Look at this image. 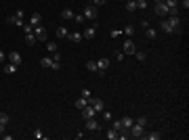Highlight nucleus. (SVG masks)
Wrapping results in <instances>:
<instances>
[{
    "label": "nucleus",
    "mask_w": 189,
    "mask_h": 140,
    "mask_svg": "<svg viewBox=\"0 0 189 140\" xmlns=\"http://www.w3.org/2000/svg\"><path fill=\"white\" fill-rule=\"evenodd\" d=\"M134 2H137V0H134Z\"/></svg>",
    "instance_id": "obj_47"
},
{
    "label": "nucleus",
    "mask_w": 189,
    "mask_h": 140,
    "mask_svg": "<svg viewBox=\"0 0 189 140\" xmlns=\"http://www.w3.org/2000/svg\"><path fill=\"white\" fill-rule=\"evenodd\" d=\"M95 115H97V111H95L91 105H86V107L82 109V117H84V119H91V117H95Z\"/></svg>",
    "instance_id": "obj_14"
},
{
    "label": "nucleus",
    "mask_w": 189,
    "mask_h": 140,
    "mask_svg": "<svg viewBox=\"0 0 189 140\" xmlns=\"http://www.w3.org/2000/svg\"><path fill=\"white\" fill-rule=\"evenodd\" d=\"M7 23H8V25H17V27H23V19H21V17H17V15H11V17L7 19Z\"/></svg>",
    "instance_id": "obj_13"
},
{
    "label": "nucleus",
    "mask_w": 189,
    "mask_h": 140,
    "mask_svg": "<svg viewBox=\"0 0 189 140\" xmlns=\"http://www.w3.org/2000/svg\"><path fill=\"white\" fill-rule=\"evenodd\" d=\"M166 21H168V25H170V29H172V34H181V31H183V29H181V17H179V15L168 17Z\"/></svg>",
    "instance_id": "obj_1"
},
{
    "label": "nucleus",
    "mask_w": 189,
    "mask_h": 140,
    "mask_svg": "<svg viewBox=\"0 0 189 140\" xmlns=\"http://www.w3.org/2000/svg\"><path fill=\"white\" fill-rule=\"evenodd\" d=\"M181 4H183L185 8H189V0H181Z\"/></svg>",
    "instance_id": "obj_44"
},
{
    "label": "nucleus",
    "mask_w": 189,
    "mask_h": 140,
    "mask_svg": "<svg viewBox=\"0 0 189 140\" xmlns=\"http://www.w3.org/2000/svg\"><path fill=\"white\" fill-rule=\"evenodd\" d=\"M23 31H25V34H34V27H32L29 23H23Z\"/></svg>",
    "instance_id": "obj_37"
},
{
    "label": "nucleus",
    "mask_w": 189,
    "mask_h": 140,
    "mask_svg": "<svg viewBox=\"0 0 189 140\" xmlns=\"http://www.w3.org/2000/svg\"><path fill=\"white\" fill-rule=\"evenodd\" d=\"M74 105H76V109H78V111H82L84 107L88 105V98H84V96H80V98H78V100H76V103H74Z\"/></svg>",
    "instance_id": "obj_18"
},
{
    "label": "nucleus",
    "mask_w": 189,
    "mask_h": 140,
    "mask_svg": "<svg viewBox=\"0 0 189 140\" xmlns=\"http://www.w3.org/2000/svg\"><path fill=\"white\" fill-rule=\"evenodd\" d=\"M34 136H36V138H44V134H42V130H36V132H34Z\"/></svg>",
    "instance_id": "obj_42"
},
{
    "label": "nucleus",
    "mask_w": 189,
    "mask_h": 140,
    "mask_svg": "<svg viewBox=\"0 0 189 140\" xmlns=\"http://www.w3.org/2000/svg\"><path fill=\"white\" fill-rule=\"evenodd\" d=\"M147 7H149V4H147V0H137V8H139V11H145Z\"/></svg>",
    "instance_id": "obj_34"
},
{
    "label": "nucleus",
    "mask_w": 189,
    "mask_h": 140,
    "mask_svg": "<svg viewBox=\"0 0 189 140\" xmlns=\"http://www.w3.org/2000/svg\"><path fill=\"white\" fill-rule=\"evenodd\" d=\"M7 59H8V63H15L17 67H19V65H21V61H23V59H21V55L17 52V50H11V52L7 55Z\"/></svg>",
    "instance_id": "obj_9"
},
{
    "label": "nucleus",
    "mask_w": 189,
    "mask_h": 140,
    "mask_svg": "<svg viewBox=\"0 0 189 140\" xmlns=\"http://www.w3.org/2000/svg\"><path fill=\"white\" fill-rule=\"evenodd\" d=\"M46 50L53 55V52H57V50H59V46H57V42H49V44H46Z\"/></svg>",
    "instance_id": "obj_30"
},
{
    "label": "nucleus",
    "mask_w": 189,
    "mask_h": 140,
    "mask_svg": "<svg viewBox=\"0 0 189 140\" xmlns=\"http://www.w3.org/2000/svg\"><path fill=\"white\" fill-rule=\"evenodd\" d=\"M122 34H124L126 38H133V34H134V27H133V25H126V27L122 29Z\"/></svg>",
    "instance_id": "obj_26"
},
{
    "label": "nucleus",
    "mask_w": 189,
    "mask_h": 140,
    "mask_svg": "<svg viewBox=\"0 0 189 140\" xmlns=\"http://www.w3.org/2000/svg\"><path fill=\"white\" fill-rule=\"evenodd\" d=\"M134 123H139V126L145 128V126H147V117H145V115H141V117H134Z\"/></svg>",
    "instance_id": "obj_31"
},
{
    "label": "nucleus",
    "mask_w": 189,
    "mask_h": 140,
    "mask_svg": "<svg viewBox=\"0 0 189 140\" xmlns=\"http://www.w3.org/2000/svg\"><path fill=\"white\" fill-rule=\"evenodd\" d=\"M74 21L76 23H84V15H74Z\"/></svg>",
    "instance_id": "obj_38"
},
{
    "label": "nucleus",
    "mask_w": 189,
    "mask_h": 140,
    "mask_svg": "<svg viewBox=\"0 0 189 140\" xmlns=\"http://www.w3.org/2000/svg\"><path fill=\"white\" fill-rule=\"evenodd\" d=\"M128 134H130V138H143L145 128L139 126V123H133V126H130V130H128Z\"/></svg>",
    "instance_id": "obj_5"
},
{
    "label": "nucleus",
    "mask_w": 189,
    "mask_h": 140,
    "mask_svg": "<svg viewBox=\"0 0 189 140\" xmlns=\"http://www.w3.org/2000/svg\"><path fill=\"white\" fill-rule=\"evenodd\" d=\"M133 56H137V61H141V63H143V61H147V55H145V52H141V50H137Z\"/></svg>",
    "instance_id": "obj_32"
},
{
    "label": "nucleus",
    "mask_w": 189,
    "mask_h": 140,
    "mask_svg": "<svg viewBox=\"0 0 189 140\" xmlns=\"http://www.w3.org/2000/svg\"><path fill=\"white\" fill-rule=\"evenodd\" d=\"M88 105H91L97 113H101V111L105 109V105H103V100H101V98H92V96H91V98H88Z\"/></svg>",
    "instance_id": "obj_7"
},
{
    "label": "nucleus",
    "mask_w": 189,
    "mask_h": 140,
    "mask_svg": "<svg viewBox=\"0 0 189 140\" xmlns=\"http://www.w3.org/2000/svg\"><path fill=\"white\" fill-rule=\"evenodd\" d=\"M4 59H7V55H4V52L0 50V63H4Z\"/></svg>",
    "instance_id": "obj_43"
},
{
    "label": "nucleus",
    "mask_w": 189,
    "mask_h": 140,
    "mask_svg": "<svg viewBox=\"0 0 189 140\" xmlns=\"http://www.w3.org/2000/svg\"><path fill=\"white\" fill-rule=\"evenodd\" d=\"M154 13L158 15V17H166V15H168L166 4H164V2H155V4H154Z\"/></svg>",
    "instance_id": "obj_8"
},
{
    "label": "nucleus",
    "mask_w": 189,
    "mask_h": 140,
    "mask_svg": "<svg viewBox=\"0 0 189 140\" xmlns=\"http://www.w3.org/2000/svg\"><path fill=\"white\" fill-rule=\"evenodd\" d=\"M103 4H105V0H92V7H103Z\"/></svg>",
    "instance_id": "obj_40"
},
{
    "label": "nucleus",
    "mask_w": 189,
    "mask_h": 140,
    "mask_svg": "<svg viewBox=\"0 0 189 140\" xmlns=\"http://www.w3.org/2000/svg\"><path fill=\"white\" fill-rule=\"evenodd\" d=\"M155 36H158V34H155L154 27H147V29H145V38H147V40H154Z\"/></svg>",
    "instance_id": "obj_28"
},
{
    "label": "nucleus",
    "mask_w": 189,
    "mask_h": 140,
    "mask_svg": "<svg viewBox=\"0 0 189 140\" xmlns=\"http://www.w3.org/2000/svg\"><path fill=\"white\" fill-rule=\"evenodd\" d=\"M84 19H91V21H97V17H99V8L97 7H92V4H91V7H86V8H84Z\"/></svg>",
    "instance_id": "obj_3"
},
{
    "label": "nucleus",
    "mask_w": 189,
    "mask_h": 140,
    "mask_svg": "<svg viewBox=\"0 0 189 140\" xmlns=\"http://www.w3.org/2000/svg\"><path fill=\"white\" fill-rule=\"evenodd\" d=\"M67 40H70V42H74V44H80L84 40V36H82V31H70Z\"/></svg>",
    "instance_id": "obj_10"
},
{
    "label": "nucleus",
    "mask_w": 189,
    "mask_h": 140,
    "mask_svg": "<svg viewBox=\"0 0 189 140\" xmlns=\"http://www.w3.org/2000/svg\"><path fill=\"white\" fill-rule=\"evenodd\" d=\"M36 42H38V40H36L34 34H25V44H28V46H34Z\"/></svg>",
    "instance_id": "obj_24"
},
{
    "label": "nucleus",
    "mask_w": 189,
    "mask_h": 140,
    "mask_svg": "<svg viewBox=\"0 0 189 140\" xmlns=\"http://www.w3.org/2000/svg\"><path fill=\"white\" fill-rule=\"evenodd\" d=\"M103 119H105V121H112V119H113L112 111H105V109H103Z\"/></svg>",
    "instance_id": "obj_36"
},
{
    "label": "nucleus",
    "mask_w": 189,
    "mask_h": 140,
    "mask_svg": "<svg viewBox=\"0 0 189 140\" xmlns=\"http://www.w3.org/2000/svg\"><path fill=\"white\" fill-rule=\"evenodd\" d=\"M124 52H118V50H116V59H118V61H124Z\"/></svg>",
    "instance_id": "obj_41"
},
{
    "label": "nucleus",
    "mask_w": 189,
    "mask_h": 140,
    "mask_svg": "<svg viewBox=\"0 0 189 140\" xmlns=\"http://www.w3.org/2000/svg\"><path fill=\"white\" fill-rule=\"evenodd\" d=\"M82 96L84 98H91L92 94H91V90H88V88H82Z\"/></svg>",
    "instance_id": "obj_39"
},
{
    "label": "nucleus",
    "mask_w": 189,
    "mask_h": 140,
    "mask_svg": "<svg viewBox=\"0 0 189 140\" xmlns=\"http://www.w3.org/2000/svg\"><path fill=\"white\" fill-rule=\"evenodd\" d=\"M120 36H122V31H120V29H112V31H109V38H113V40H116V38H120Z\"/></svg>",
    "instance_id": "obj_35"
},
{
    "label": "nucleus",
    "mask_w": 189,
    "mask_h": 140,
    "mask_svg": "<svg viewBox=\"0 0 189 140\" xmlns=\"http://www.w3.org/2000/svg\"><path fill=\"white\" fill-rule=\"evenodd\" d=\"M126 11H128V13H134V11H137V2H134V0H126Z\"/></svg>",
    "instance_id": "obj_23"
},
{
    "label": "nucleus",
    "mask_w": 189,
    "mask_h": 140,
    "mask_svg": "<svg viewBox=\"0 0 189 140\" xmlns=\"http://www.w3.org/2000/svg\"><path fill=\"white\" fill-rule=\"evenodd\" d=\"M67 36H70V31L65 27H57V38H67Z\"/></svg>",
    "instance_id": "obj_29"
},
{
    "label": "nucleus",
    "mask_w": 189,
    "mask_h": 140,
    "mask_svg": "<svg viewBox=\"0 0 189 140\" xmlns=\"http://www.w3.org/2000/svg\"><path fill=\"white\" fill-rule=\"evenodd\" d=\"M61 19H74V11H71V8H63L61 11Z\"/></svg>",
    "instance_id": "obj_20"
},
{
    "label": "nucleus",
    "mask_w": 189,
    "mask_h": 140,
    "mask_svg": "<svg viewBox=\"0 0 189 140\" xmlns=\"http://www.w3.org/2000/svg\"><path fill=\"white\" fill-rule=\"evenodd\" d=\"M155 2H164V0H154V4H155Z\"/></svg>",
    "instance_id": "obj_46"
},
{
    "label": "nucleus",
    "mask_w": 189,
    "mask_h": 140,
    "mask_svg": "<svg viewBox=\"0 0 189 140\" xmlns=\"http://www.w3.org/2000/svg\"><path fill=\"white\" fill-rule=\"evenodd\" d=\"M4 130H7V126H4V123H0V134H4Z\"/></svg>",
    "instance_id": "obj_45"
},
{
    "label": "nucleus",
    "mask_w": 189,
    "mask_h": 140,
    "mask_svg": "<svg viewBox=\"0 0 189 140\" xmlns=\"http://www.w3.org/2000/svg\"><path fill=\"white\" fill-rule=\"evenodd\" d=\"M143 138H147V140H160L162 134L160 132H149V134H143Z\"/></svg>",
    "instance_id": "obj_19"
},
{
    "label": "nucleus",
    "mask_w": 189,
    "mask_h": 140,
    "mask_svg": "<svg viewBox=\"0 0 189 140\" xmlns=\"http://www.w3.org/2000/svg\"><path fill=\"white\" fill-rule=\"evenodd\" d=\"M4 73H7V75H15V73H17V65L15 63H7L4 65Z\"/></svg>",
    "instance_id": "obj_17"
},
{
    "label": "nucleus",
    "mask_w": 189,
    "mask_h": 140,
    "mask_svg": "<svg viewBox=\"0 0 189 140\" xmlns=\"http://www.w3.org/2000/svg\"><path fill=\"white\" fill-rule=\"evenodd\" d=\"M95 63H97V71H105L107 67H109V59H105V56H101V59H97Z\"/></svg>",
    "instance_id": "obj_12"
},
{
    "label": "nucleus",
    "mask_w": 189,
    "mask_h": 140,
    "mask_svg": "<svg viewBox=\"0 0 189 140\" xmlns=\"http://www.w3.org/2000/svg\"><path fill=\"white\" fill-rule=\"evenodd\" d=\"M112 128L113 130H118V134L122 132V119H112Z\"/></svg>",
    "instance_id": "obj_27"
},
{
    "label": "nucleus",
    "mask_w": 189,
    "mask_h": 140,
    "mask_svg": "<svg viewBox=\"0 0 189 140\" xmlns=\"http://www.w3.org/2000/svg\"><path fill=\"white\" fill-rule=\"evenodd\" d=\"M84 67L91 71V73H97V63H95V61H86V65H84Z\"/></svg>",
    "instance_id": "obj_25"
},
{
    "label": "nucleus",
    "mask_w": 189,
    "mask_h": 140,
    "mask_svg": "<svg viewBox=\"0 0 189 140\" xmlns=\"http://www.w3.org/2000/svg\"><path fill=\"white\" fill-rule=\"evenodd\" d=\"M40 65H42V67L53 69V59H50V56H44V59H40Z\"/></svg>",
    "instance_id": "obj_21"
},
{
    "label": "nucleus",
    "mask_w": 189,
    "mask_h": 140,
    "mask_svg": "<svg viewBox=\"0 0 189 140\" xmlns=\"http://www.w3.org/2000/svg\"><path fill=\"white\" fill-rule=\"evenodd\" d=\"M105 136H107L109 140H118L120 134H118V130H113V128H112V130H107V132H105Z\"/></svg>",
    "instance_id": "obj_22"
},
{
    "label": "nucleus",
    "mask_w": 189,
    "mask_h": 140,
    "mask_svg": "<svg viewBox=\"0 0 189 140\" xmlns=\"http://www.w3.org/2000/svg\"><path fill=\"white\" fill-rule=\"evenodd\" d=\"M95 34H97V23H95V25H92V27H86L84 29V38H86V40H92V38H95Z\"/></svg>",
    "instance_id": "obj_15"
},
{
    "label": "nucleus",
    "mask_w": 189,
    "mask_h": 140,
    "mask_svg": "<svg viewBox=\"0 0 189 140\" xmlns=\"http://www.w3.org/2000/svg\"><path fill=\"white\" fill-rule=\"evenodd\" d=\"M86 130H91V132H97V130H101V126H99V121L95 117L86 119Z\"/></svg>",
    "instance_id": "obj_11"
},
{
    "label": "nucleus",
    "mask_w": 189,
    "mask_h": 140,
    "mask_svg": "<svg viewBox=\"0 0 189 140\" xmlns=\"http://www.w3.org/2000/svg\"><path fill=\"white\" fill-rule=\"evenodd\" d=\"M164 4L168 8L166 17H172V15H179V0H164Z\"/></svg>",
    "instance_id": "obj_2"
},
{
    "label": "nucleus",
    "mask_w": 189,
    "mask_h": 140,
    "mask_svg": "<svg viewBox=\"0 0 189 140\" xmlns=\"http://www.w3.org/2000/svg\"><path fill=\"white\" fill-rule=\"evenodd\" d=\"M122 52H124V55H134V52H137L133 38H126L124 40V44H122Z\"/></svg>",
    "instance_id": "obj_4"
},
{
    "label": "nucleus",
    "mask_w": 189,
    "mask_h": 140,
    "mask_svg": "<svg viewBox=\"0 0 189 140\" xmlns=\"http://www.w3.org/2000/svg\"><path fill=\"white\" fill-rule=\"evenodd\" d=\"M40 23H42V15H40V13H34L32 17H29V25H32V27L40 25Z\"/></svg>",
    "instance_id": "obj_16"
},
{
    "label": "nucleus",
    "mask_w": 189,
    "mask_h": 140,
    "mask_svg": "<svg viewBox=\"0 0 189 140\" xmlns=\"http://www.w3.org/2000/svg\"><path fill=\"white\" fill-rule=\"evenodd\" d=\"M34 36H36V40H46L49 31H46V27L40 23V25H36V27H34Z\"/></svg>",
    "instance_id": "obj_6"
},
{
    "label": "nucleus",
    "mask_w": 189,
    "mask_h": 140,
    "mask_svg": "<svg viewBox=\"0 0 189 140\" xmlns=\"http://www.w3.org/2000/svg\"><path fill=\"white\" fill-rule=\"evenodd\" d=\"M8 121H11V117H8V113H2V111H0V123H4V126H7Z\"/></svg>",
    "instance_id": "obj_33"
}]
</instances>
